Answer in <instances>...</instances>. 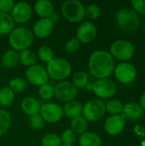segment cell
Here are the masks:
<instances>
[{"label":"cell","instance_id":"cell-38","mask_svg":"<svg viewBox=\"0 0 145 146\" xmlns=\"http://www.w3.org/2000/svg\"><path fill=\"white\" fill-rule=\"evenodd\" d=\"M132 9L139 15H145V0H132Z\"/></svg>","mask_w":145,"mask_h":146},{"label":"cell","instance_id":"cell-28","mask_svg":"<svg viewBox=\"0 0 145 146\" xmlns=\"http://www.w3.org/2000/svg\"><path fill=\"white\" fill-rule=\"evenodd\" d=\"M124 104L122 102L116 98H111L109 99L105 103V110L106 112H108L110 115H121L123 110Z\"/></svg>","mask_w":145,"mask_h":146},{"label":"cell","instance_id":"cell-39","mask_svg":"<svg viewBox=\"0 0 145 146\" xmlns=\"http://www.w3.org/2000/svg\"><path fill=\"white\" fill-rule=\"evenodd\" d=\"M15 5L13 0H0V12L9 14Z\"/></svg>","mask_w":145,"mask_h":146},{"label":"cell","instance_id":"cell-8","mask_svg":"<svg viewBox=\"0 0 145 146\" xmlns=\"http://www.w3.org/2000/svg\"><path fill=\"white\" fill-rule=\"evenodd\" d=\"M113 74L120 83L123 85H129L134 82L137 79L138 70L132 63L121 62L115 65Z\"/></svg>","mask_w":145,"mask_h":146},{"label":"cell","instance_id":"cell-29","mask_svg":"<svg viewBox=\"0 0 145 146\" xmlns=\"http://www.w3.org/2000/svg\"><path fill=\"white\" fill-rule=\"evenodd\" d=\"M11 124L10 114L4 109H0V138L3 137L9 129Z\"/></svg>","mask_w":145,"mask_h":146},{"label":"cell","instance_id":"cell-42","mask_svg":"<svg viewBox=\"0 0 145 146\" xmlns=\"http://www.w3.org/2000/svg\"><path fill=\"white\" fill-rule=\"evenodd\" d=\"M138 104L143 108V110H145V92L142 94V96L140 97V99H139V103Z\"/></svg>","mask_w":145,"mask_h":146},{"label":"cell","instance_id":"cell-19","mask_svg":"<svg viewBox=\"0 0 145 146\" xmlns=\"http://www.w3.org/2000/svg\"><path fill=\"white\" fill-rule=\"evenodd\" d=\"M33 10L40 18H49L55 12V8L50 0H38L33 5Z\"/></svg>","mask_w":145,"mask_h":146},{"label":"cell","instance_id":"cell-5","mask_svg":"<svg viewBox=\"0 0 145 146\" xmlns=\"http://www.w3.org/2000/svg\"><path fill=\"white\" fill-rule=\"evenodd\" d=\"M85 6L79 0H67L61 7L63 17L71 23H81L85 19Z\"/></svg>","mask_w":145,"mask_h":146},{"label":"cell","instance_id":"cell-16","mask_svg":"<svg viewBox=\"0 0 145 146\" xmlns=\"http://www.w3.org/2000/svg\"><path fill=\"white\" fill-rule=\"evenodd\" d=\"M55 28V25L49 18H39L33 24L32 32L34 37L44 39L50 37Z\"/></svg>","mask_w":145,"mask_h":146},{"label":"cell","instance_id":"cell-33","mask_svg":"<svg viewBox=\"0 0 145 146\" xmlns=\"http://www.w3.org/2000/svg\"><path fill=\"white\" fill-rule=\"evenodd\" d=\"M60 136L54 133H46L41 139V146H62Z\"/></svg>","mask_w":145,"mask_h":146},{"label":"cell","instance_id":"cell-15","mask_svg":"<svg viewBox=\"0 0 145 146\" xmlns=\"http://www.w3.org/2000/svg\"><path fill=\"white\" fill-rule=\"evenodd\" d=\"M126 126V120L121 115H109L104 122L103 127L105 132L110 136H117L121 134Z\"/></svg>","mask_w":145,"mask_h":146},{"label":"cell","instance_id":"cell-14","mask_svg":"<svg viewBox=\"0 0 145 146\" xmlns=\"http://www.w3.org/2000/svg\"><path fill=\"white\" fill-rule=\"evenodd\" d=\"M97 26L90 21H82L76 30L75 38L80 44H90L97 37Z\"/></svg>","mask_w":145,"mask_h":146},{"label":"cell","instance_id":"cell-43","mask_svg":"<svg viewBox=\"0 0 145 146\" xmlns=\"http://www.w3.org/2000/svg\"><path fill=\"white\" fill-rule=\"evenodd\" d=\"M85 89L88 91V92H91V90H92V82H89L88 84H87V86H85Z\"/></svg>","mask_w":145,"mask_h":146},{"label":"cell","instance_id":"cell-25","mask_svg":"<svg viewBox=\"0 0 145 146\" xmlns=\"http://www.w3.org/2000/svg\"><path fill=\"white\" fill-rule=\"evenodd\" d=\"M70 128L76 133V134H83L84 133L87 132L88 129V121L82 115L71 119L70 121Z\"/></svg>","mask_w":145,"mask_h":146},{"label":"cell","instance_id":"cell-12","mask_svg":"<svg viewBox=\"0 0 145 146\" xmlns=\"http://www.w3.org/2000/svg\"><path fill=\"white\" fill-rule=\"evenodd\" d=\"M25 76L26 81L34 86H41L46 83H49V76L45 67L40 64H34L26 68L25 72Z\"/></svg>","mask_w":145,"mask_h":146},{"label":"cell","instance_id":"cell-24","mask_svg":"<svg viewBox=\"0 0 145 146\" xmlns=\"http://www.w3.org/2000/svg\"><path fill=\"white\" fill-rule=\"evenodd\" d=\"M15 24L9 14L0 12V35H9L15 28Z\"/></svg>","mask_w":145,"mask_h":146},{"label":"cell","instance_id":"cell-30","mask_svg":"<svg viewBox=\"0 0 145 146\" xmlns=\"http://www.w3.org/2000/svg\"><path fill=\"white\" fill-rule=\"evenodd\" d=\"M37 56L40 61L45 62L46 64L55 58V53L52 48L49 45H42L38 48Z\"/></svg>","mask_w":145,"mask_h":146},{"label":"cell","instance_id":"cell-26","mask_svg":"<svg viewBox=\"0 0 145 146\" xmlns=\"http://www.w3.org/2000/svg\"><path fill=\"white\" fill-rule=\"evenodd\" d=\"M19 59L21 64H22L26 68H29L36 64L37 54L33 50L30 49H26L19 52Z\"/></svg>","mask_w":145,"mask_h":146},{"label":"cell","instance_id":"cell-31","mask_svg":"<svg viewBox=\"0 0 145 146\" xmlns=\"http://www.w3.org/2000/svg\"><path fill=\"white\" fill-rule=\"evenodd\" d=\"M8 86L15 93H21L23 92L26 88V80L21 77H15L9 81Z\"/></svg>","mask_w":145,"mask_h":146},{"label":"cell","instance_id":"cell-41","mask_svg":"<svg viewBox=\"0 0 145 146\" xmlns=\"http://www.w3.org/2000/svg\"><path fill=\"white\" fill-rule=\"evenodd\" d=\"M49 19L51 21V22L55 25V24H56L57 22H58V21H59V15L57 14V13H56V12H54L50 17H49Z\"/></svg>","mask_w":145,"mask_h":146},{"label":"cell","instance_id":"cell-45","mask_svg":"<svg viewBox=\"0 0 145 146\" xmlns=\"http://www.w3.org/2000/svg\"><path fill=\"white\" fill-rule=\"evenodd\" d=\"M144 32H145V22H144Z\"/></svg>","mask_w":145,"mask_h":146},{"label":"cell","instance_id":"cell-7","mask_svg":"<svg viewBox=\"0 0 145 146\" xmlns=\"http://www.w3.org/2000/svg\"><path fill=\"white\" fill-rule=\"evenodd\" d=\"M111 56L120 61L127 62L132 59L135 53L134 44L126 39H116L110 44Z\"/></svg>","mask_w":145,"mask_h":146},{"label":"cell","instance_id":"cell-6","mask_svg":"<svg viewBox=\"0 0 145 146\" xmlns=\"http://www.w3.org/2000/svg\"><path fill=\"white\" fill-rule=\"evenodd\" d=\"M105 103L98 98H92L83 105L82 116L89 122H96L105 115Z\"/></svg>","mask_w":145,"mask_h":146},{"label":"cell","instance_id":"cell-34","mask_svg":"<svg viewBox=\"0 0 145 146\" xmlns=\"http://www.w3.org/2000/svg\"><path fill=\"white\" fill-rule=\"evenodd\" d=\"M101 15V9L96 3H91L85 6V17L88 18L89 20L94 21L99 18Z\"/></svg>","mask_w":145,"mask_h":146},{"label":"cell","instance_id":"cell-10","mask_svg":"<svg viewBox=\"0 0 145 146\" xmlns=\"http://www.w3.org/2000/svg\"><path fill=\"white\" fill-rule=\"evenodd\" d=\"M78 96V89L71 81L63 80L56 84L54 86V97L62 103H68L75 100Z\"/></svg>","mask_w":145,"mask_h":146},{"label":"cell","instance_id":"cell-44","mask_svg":"<svg viewBox=\"0 0 145 146\" xmlns=\"http://www.w3.org/2000/svg\"><path fill=\"white\" fill-rule=\"evenodd\" d=\"M141 146H145V138H144L141 141Z\"/></svg>","mask_w":145,"mask_h":146},{"label":"cell","instance_id":"cell-2","mask_svg":"<svg viewBox=\"0 0 145 146\" xmlns=\"http://www.w3.org/2000/svg\"><path fill=\"white\" fill-rule=\"evenodd\" d=\"M34 38L32 29L26 27H17L9 34L8 41L12 50L20 52L29 49L33 44Z\"/></svg>","mask_w":145,"mask_h":146},{"label":"cell","instance_id":"cell-3","mask_svg":"<svg viewBox=\"0 0 145 146\" xmlns=\"http://www.w3.org/2000/svg\"><path fill=\"white\" fill-rule=\"evenodd\" d=\"M46 71L49 79L56 81H63L72 74V65L65 58L55 57L46 64Z\"/></svg>","mask_w":145,"mask_h":146},{"label":"cell","instance_id":"cell-1","mask_svg":"<svg viewBox=\"0 0 145 146\" xmlns=\"http://www.w3.org/2000/svg\"><path fill=\"white\" fill-rule=\"evenodd\" d=\"M115 68V59L107 50H97L89 56L88 70L96 80L109 79L113 74Z\"/></svg>","mask_w":145,"mask_h":146},{"label":"cell","instance_id":"cell-18","mask_svg":"<svg viewBox=\"0 0 145 146\" xmlns=\"http://www.w3.org/2000/svg\"><path fill=\"white\" fill-rule=\"evenodd\" d=\"M40 102L33 97H26L21 102V109L28 116L39 114L41 108Z\"/></svg>","mask_w":145,"mask_h":146},{"label":"cell","instance_id":"cell-11","mask_svg":"<svg viewBox=\"0 0 145 146\" xmlns=\"http://www.w3.org/2000/svg\"><path fill=\"white\" fill-rule=\"evenodd\" d=\"M39 115L42 117L44 122L51 124L59 122L64 116L62 107L54 102L43 104L39 110Z\"/></svg>","mask_w":145,"mask_h":146},{"label":"cell","instance_id":"cell-27","mask_svg":"<svg viewBox=\"0 0 145 146\" xmlns=\"http://www.w3.org/2000/svg\"><path fill=\"white\" fill-rule=\"evenodd\" d=\"M72 84L79 90L85 88L90 82L89 74L85 71H77L72 76Z\"/></svg>","mask_w":145,"mask_h":146},{"label":"cell","instance_id":"cell-36","mask_svg":"<svg viewBox=\"0 0 145 146\" xmlns=\"http://www.w3.org/2000/svg\"><path fill=\"white\" fill-rule=\"evenodd\" d=\"M80 44H81L79 43V41L75 37H73L66 41V43L64 44V50L68 54L75 53L76 51H78L79 50Z\"/></svg>","mask_w":145,"mask_h":146},{"label":"cell","instance_id":"cell-37","mask_svg":"<svg viewBox=\"0 0 145 146\" xmlns=\"http://www.w3.org/2000/svg\"><path fill=\"white\" fill-rule=\"evenodd\" d=\"M29 126L32 130L39 131L44 127V121L42 119V117L39 115V114L34 115L32 116H30L29 118Z\"/></svg>","mask_w":145,"mask_h":146},{"label":"cell","instance_id":"cell-4","mask_svg":"<svg viewBox=\"0 0 145 146\" xmlns=\"http://www.w3.org/2000/svg\"><path fill=\"white\" fill-rule=\"evenodd\" d=\"M115 20L121 29L130 33H134L140 25L139 15L130 8L119 9L116 13Z\"/></svg>","mask_w":145,"mask_h":146},{"label":"cell","instance_id":"cell-22","mask_svg":"<svg viewBox=\"0 0 145 146\" xmlns=\"http://www.w3.org/2000/svg\"><path fill=\"white\" fill-rule=\"evenodd\" d=\"M79 146H102L101 137L93 132H85L78 139Z\"/></svg>","mask_w":145,"mask_h":146},{"label":"cell","instance_id":"cell-23","mask_svg":"<svg viewBox=\"0 0 145 146\" xmlns=\"http://www.w3.org/2000/svg\"><path fill=\"white\" fill-rule=\"evenodd\" d=\"M15 99V93L8 86L0 87V106L7 108L13 104Z\"/></svg>","mask_w":145,"mask_h":146},{"label":"cell","instance_id":"cell-13","mask_svg":"<svg viewBox=\"0 0 145 146\" xmlns=\"http://www.w3.org/2000/svg\"><path fill=\"white\" fill-rule=\"evenodd\" d=\"M15 23L24 24L28 22L32 16V7L26 2L21 1L15 3L10 13Z\"/></svg>","mask_w":145,"mask_h":146},{"label":"cell","instance_id":"cell-17","mask_svg":"<svg viewBox=\"0 0 145 146\" xmlns=\"http://www.w3.org/2000/svg\"><path fill=\"white\" fill-rule=\"evenodd\" d=\"M144 111V110L138 103L129 102L124 105L121 115L125 120L137 121L143 117Z\"/></svg>","mask_w":145,"mask_h":146},{"label":"cell","instance_id":"cell-20","mask_svg":"<svg viewBox=\"0 0 145 146\" xmlns=\"http://www.w3.org/2000/svg\"><path fill=\"white\" fill-rule=\"evenodd\" d=\"M62 110H63L64 116L69 119H73L75 117L82 115L83 105L79 101L75 99L73 101L65 103L64 106L62 107Z\"/></svg>","mask_w":145,"mask_h":146},{"label":"cell","instance_id":"cell-46","mask_svg":"<svg viewBox=\"0 0 145 146\" xmlns=\"http://www.w3.org/2000/svg\"><path fill=\"white\" fill-rule=\"evenodd\" d=\"M62 146H73V145H62Z\"/></svg>","mask_w":145,"mask_h":146},{"label":"cell","instance_id":"cell-40","mask_svg":"<svg viewBox=\"0 0 145 146\" xmlns=\"http://www.w3.org/2000/svg\"><path fill=\"white\" fill-rule=\"evenodd\" d=\"M133 133L138 138H141V139L145 138V127L142 125H139V124L136 125L133 128Z\"/></svg>","mask_w":145,"mask_h":146},{"label":"cell","instance_id":"cell-9","mask_svg":"<svg viewBox=\"0 0 145 146\" xmlns=\"http://www.w3.org/2000/svg\"><path fill=\"white\" fill-rule=\"evenodd\" d=\"M116 85L115 83L109 79H100L96 80L92 82L91 92L97 97L98 99H111L116 93Z\"/></svg>","mask_w":145,"mask_h":146},{"label":"cell","instance_id":"cell-35","mask_svg":"<svg viewBox=\"0 0 145 146\" xmlns=\"http://www.w3.org/2000/svg\"><path fill=\"white\" fill-rule=\"evenodd\" d=\"M38 94L43 100H50L54 97V86L49 83H46L38 87Z\"/></svg>","mask_w":145,"mask_h":146},{"label":"cell","instance_id":"cell-21","mask_svg":"<svg viewBox=\"0 0 145 146\" xmlns=\"http://www.w3.org/2000/svg\"><path fill=\"white\" fill-rule=\"evenodd\" d=\"M20 63L19 52L10 49L6 50L1 57V64L4 68L12 69Z\"/></svg>","mask_w":145,"mask_h":146},{"label":"cell","instance_id":"cell-32","mask_svg":"<svg viewBox=\"0 0 145 146\" xmlns=\"http://www.w3.org/2000/svg\"><path fill=\"white\" fill-rule=\"evenodd\" d=\"M59 136L62 145H73L77 139V134L70 127L65 128Z\"/></svg>","mask_w":145,"mask_h":146}]
</instances>
